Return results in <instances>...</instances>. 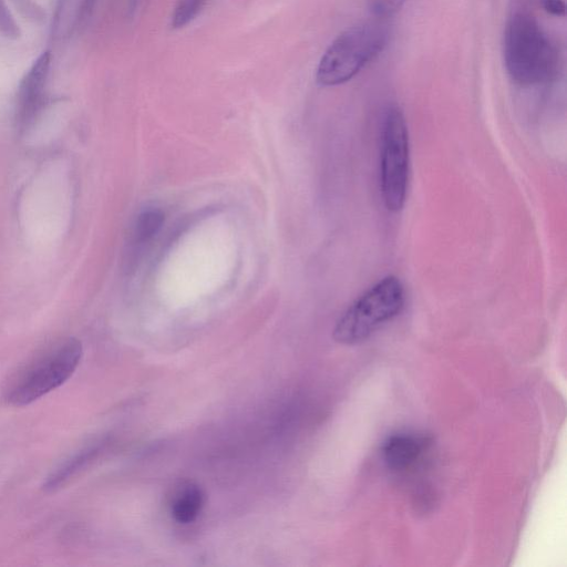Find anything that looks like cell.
I'll return each instance as SVG.
<instances>
[{"mask_svg":"<svg viewBox=\"0 0 567 567\" xmlns=\"http://www.w3.org/2000/svg\"><path fill=\"white\" fill-rule=\"evenodd\" d=\"M546 12L555 17L565 16L566 7L563 0H540Z\"/></svg>","mask_w":567,"mask_h":567,"instance_id":"14","label":"cell"},{"mask_svg":"<svg viewBox=\"0 0 567 567\" xmlns=\"http://www.w3.org/2000/svg\"><path fill=\"white\" fill-rule=\"evenodd\" d=\"M425 440L408 433L391 435L382 446V457L389 470L403 472L411 468L421 457Z\"/></svg>","mask_w":567,"mask_h":567,"instance_id":"7","label":"cell"},{"mask_svg":"<svg viewBox=\"0 0 567 567\" xmlns=\"http://www.w3.org/2000/svg\"><path fill=\"white\" fill-rule=\"evenodd\" d=\"M203 505V491L194 484H187L182 486L173 496L171 514L177 523L188 524L197 518Z\"/></svg>","mask_w":567,"mask_h":567,"instance_id":"9","label":"cell"},{"mask_svg":"<svg viewBox=\"0 0 567 567\" xmlns=\"http://www.w3.org/2000/svg\"><path fill=\"white\" fill-rule=\"evenodd\" d=\"M403 305L402 282L394 276H388L369 288L343 312L336 323L333 338L342 344L359 343L394 318Z\"/></svg>","mask_w":567,"mask_h":567,"instance_id":"4","label":"cell"},{"mask_svg":"<svg viewBox=\"0 0 567 567\" xmlns=\"http://www.w3.org/2000/svg\"><path fill=\"white\" fill-rule=\"evenodd\" d=\"M82 355V343L75 338L53 342L9 378L3 388V400L13 406L34 402L69 380L79 367Z\"/></svg>","mask_w":567,"mask_h":567,"instance_id":"2","label":"cell"},{"mask_svg":"<svg viewBox=\"0 0 567 567\" xmlns=\"http://www.w3.org/2000/svg\"><path fill=\"white\" fill-rule=\"evenodd\" d=\"M164 223V214L159 209H148L138 215L133 235L137 244L152 239L161 229Z\"/></svg>","mask_w":567,"mask_h":567,"instance_id":"10","label":"cell"},{"mask_svg":"<svg viewBox=\"0 0 567 567\" xmlns=\"http://www.w3.org/2000/svg\"><path fill=\"white\" fill-rule=\"evenodd\" d=\"M503 53L509 78L523 86L547 83L558 72L556 47L529 14H513L505 28Z\"/></svg>","mask_w":567,"mask_h":567,"instance_id":"1","label":"cell"},{"mask_svg":"<svg viewBox=\"0 0 567 567\" xmlns=\"http://www.w3.org/2000/svg\"><path fill=\"white\" fill-rule=\"evenodd\" d=\"M206 1L177 0L171 18L172 28L181 29L190 23L204 9Z\"/></svg>","mask_w":567,"mask_h":567,"instance_id":"11","label":"cell"},{"mask_svg":"<svg viewBox=\"0 0 567 567\" xmlns=\"http://www.w3.org/2000/svg\"><path fill=\"white\" fill-rule=\"evenodd\" d=\"M386 42L388 31L379 22H363L344 30L321 56L317 82L322 86L348 82L382 52Z\"/></svg>","mask_w":567,"mask_h":567,"instance_id":"3","label":"cell"},{"mask_svg":"<svg viewBox=\"0 0 567 567\" xmlns=\"http://www.w3.org/2000/svg\"><path fill=\"white\" fill-rule=\"evenodd\" d=\"M101 447V443L94 442L74 452L48 475L43 488L54 492L68 484L96 457Z\"/></svg>","mask_w":567,"mask_h":567,"instance_id":"8","label":"cell"},{"mask_svg":"<svg viewBox=\"0 0 567 567\" xmlns=\"http://www.w3.org/2000/svg\"><path fill=\"white\" fill-rule=\"evenodd\" d=\"M405 0H368L371 12L377 17L386 18L394 14Z\"/></svg>","mask_w":567,"mask_h":567,"instance_id":"12","label":"cell"},{"mask_svg":"<svg viewBox=\"0 0 567 567\" xmlns=\"http://www.w3.org/2000/svg\"><path fill=\"white\" fill-rule=\"evenodd\" d=\"M51 64V54L43 52L23 75L17 96V117L21 125L28 124L41 106Z\"/></svg>","mask_w":567,"mask_h":567,"instance_id":"6","label":"cell"},{"mask_svg":"<svg viewBox=\"0 0 567 567\" xmlns=\"http://www.w3.org/2000/svg\"><path fill=\"white\" fill-rule=\"evenodd\" d=\"M0 31L7 37H17L18 31L14 21L10 17L4 3L0 0Z\"/></svg>","mask_w":567,"mask_h":567,"instance_id":"13","label":"cell"},{"mask_svg":"<svg viewBox=\"0 0 567 567\" xmlns=\"http://www.w3.org/2000/svg\"><path fill=\"white\" fill-rule=\"evenodd\" d=\"M409 178V133L400 107L389 106L381 128V193L386 208L402 209Z\"/></svg>","mask_w":567,"mask_h":567,"instance_id":"5","label":"cell"}]
</instances>
